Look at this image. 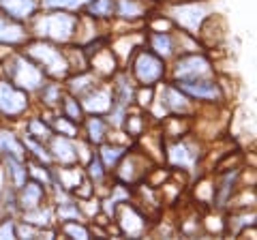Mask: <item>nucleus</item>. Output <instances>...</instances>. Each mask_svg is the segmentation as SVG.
<instances>
[{
    "instance_id": "obj_4",
    "label": "nucleus",
    "mask_w": 257,
    "mask_h": 240,
    "mask_svg": "<svg viewBox=\"0 0 257 240\" xmlns=\"http://www.w3.org/2000/svg\"><path fill=\"white\" fill-rule=\"evenodd\" d=\"M0 75L13 82L18 88L35 94L45 84V73L22 50H11L0 62Z\"/></svg>"
},
{
    "instance_id": "obj_28",
    "label": "nucleus",
    "mask_w": 257,
    "mask_h": 240,
    "mask_svg": "<svg viewBox=\"0 0 257 240\" xmlns=\"http://www.w3.org/2000/svg\"><path fill=\"white\" fill-rule=\"evenodd\" d=\"M3 155H11L15 159H22V161L28 159L26 148H24V144H22V138L15 131L7 129V127H0V157Z\"/></svg>"
},
{
    "instance_id": "obj_20",
    "label": "nucleus",
    "mask_w": 257,
    "mask_h": 240,
    "mask_svg": "<svg viewBox=\"0 0 257 240\" xmlns=\"http://www.w3.org/2000/svg\"><path fill=\"white\" fill-rule=\"evenodd\" d=\"M41 11L39 0H0V15L22 24H28Z\"/></svg>"
},
{
    "instance_id": "obj_11",
    "label": "nucleus",
    "mask_w": 257,
    "mask_h": 240,
    "mask_svg": "<svg viewBox=\"0 0 257 240\" xmlns=\"http://www.w3.org/2000/svg\"><path fill=\"white\" fill-rule=\"evenodd\" d=\"M180 90L191 97L195 103H202V105H223L227 97H225L223 84L219 82V77H197V79H178L174 82Z\"/></svg>"
},
{
    "instance_id": "obj_26",
    "label": "nucleus",
    "mask_w": 257,
    "mask_h": 240,
    "mask_svg": "<svg viewBox=\"0 0 257 240\" xmlns=\"http://www.w3.org/2000/svg\"><path fill=\"white\" fill-rule=\"evenodd\" d=\"M229 214L225 217V229L229 231V234H244L248 227L255 225V208H229Z\"/></svg>"
},
{
    "instance_id": "obj_2",
    "label": "nucleus",
    "mask_w": 257,
    "mask_h": 240,
    "mask_svg": "<svg viewBox=\"0 0 257 240\" xmlns=\"http://www.w3.org/2000/svg\"><path fill=\"white\" fill-rule=\"evenodd\" d=\"M20 50L43 71L47 79H60L62 82L71 73L67 56H64V47L58 43H52L47 39L30 37Z\"/></svg>"
},
{
    "instance_id": "obj_9",
    "label": "nucleus",
    "mask_w": 257,
    "mask_h": 240,
    "mask_svg": "<svg viewBox=\"0 0 257 240\" xmlns=\"http://www.w3.org/2000/svg\"><path fill=\"white\" fill-rule=\"evenodd\" d=\"M32 109V94L18 88L13 82L0 75V118L7 123H15L30 114Z\"/></svg>"
},
{
    "instance_id": "obj_22",
    "label": "nucleus",
    "mask_w": 257,
    "mask_h": 240,
    "mask_svg": "<svg viewBox=\"0 0 257 240\" xmlns=\"http://www.w3.org/2000/svg\"><path fill=\"white\" fill-rule=\"evenodd\" d=\"M88 69L101 79H109L120 69V62L116 58V54L111 52V47L105 45L101 50H96L92 56H88Z\"/></svg>"
},
{
    "instance_id": "obj_3",
    "label": "nucleus",
    "mask_w": 257,
    "mask_h": 240,
    "mask_svg": "<svg viewBox=\"0 0 257 240\" xmlns=\"http://www.w3.org/2000/svg\"><path fill=\"white\" fill-rule=\"evenodd\" d=\"M204 142L193 133L176 140H163V161L174 172L193 174L204 159Z\"/></svg>"
},
{
    "instance_id": "obj_24",
    "label": "nucleus",
    "mask_w": 257,
    "mask_h": 240,
    "mask_svg": "<svg viewBox=\"0 0 257 240\" xmlns=\"http://www.w3.org/2000/svg\"><path fill=\"white\" fill-rule=\"evenodd\" d=\"M64 84L60 79H45V84L35 92L39 107H43L45 111H56L60 107V101L64 97Z\"/></svg>"
},
{
    "instance_id": "obj_31",
    "label": "nucleus",
    "mask_w": 257,
    "mask_h": 240,
    "mask_svg": "<svg viewBox=\"0 0 257 240\" xmlns=\"http://www.w3.org/2000/svg\"><path fill=\"white\" fill-rule=\"evenodd\" d=\"M0 161H3L5 167H7V176H9V182H11L13 189H20L24 182L28 180L26 161H22V159H15L11 155H3V157H0Z\"/></svg>"
},
{
    "instance_id": "obj_35",
    "label": "nucleus",
    "mask_w": 257,
    "mask_h": 240,
    "mask_svg": "<svg viewBox=\"0 0 257 240\" xmlns=\"http://www.w3.org/2000/svg\"><path fill=\"white\" fill-rule=\"evenodd\" d=\"M47 120H50V125H52V131H54V133L67 135V138H79V125L73 123L71 118L62 116L58 109L52 111V116L47 118Z\"/></svg>"
},
{
    "instance_id": "obj_16",
    "label": "nucleus",
    "mask_w": 257,
    "mask_h": 240,
    "mask_svg": "<svg viewBox=\"0 0 257 240\" xmlns=\"http://www.w3.org/2000/svg\"><path fill=\"white\" fill-rule=\"evenodd\" d=\"M47 150H50L52 163L54 165H75L77 163V150H75V138H67V135L54 133L50 140L45 142Z\"/></svg>"
},
{
    "instance_id": "obj_37",
    "label": "nucleus",
    "mask_w": 257,
    "mask_h": 240,
    "mask_svg": "<svg viewBox=\"0 0 257 240\" xmlns=\"http://www.w3.org/2000/svg\"><path fill=\"white\" fill-rule=\"evenodd\" d=\"M90 0H39L41 9H62L71 13H79Z\"/></svg>"
},
{
    "instance_id": "obj_1",
    "label": "nucleus",
    "mask_w": 257,
    "mask_h": 240,
    "mask_svg": "<svg viewBox=\"0 0 257 240\" xmlns=\"http://www.w3.org/2000/svg\"><path fill=\"white\" fill-rule=\"evenodd\" d=\"M75 28H77V13L62 9H41L28 22L30 37L47 39V41L58 45L73 43Z\"/></svg>"
},
{
    "instance_id": "obj_36",
    "label": "nucleus",
    "mask_w": 257,
    "mask_h": 240,
    "mask_svg": "<svg viewBox=\"0 0 257 240\" xmlns=\"http://www.w3.org/2000/svg\"><path fill=\"white\" fill-rule=\"evenodd\" d=\"M58 111H60L62 116L71 118V120H73V123H77V125L82 123L84 116H86V111H84V107H82V103H79V99L73 97V94H69V92H64Z\"/></svg>"
},
{
    "instance_id": "obj_30",
    "label": "nucleus",
    "mask_w": 257,
    "mask_h": 240,
    "mask_svg": "<svg viewBox=\"0 0 257 240\" xmlns=\"http://www.w3.org/2000/svg\"><path fill=\"white\" fill-rule=\"evenodd\" d=\"M84 174H86V178L92 182V187L94 191L99 189V187H107V182L111 178V174L105 165H103V161L99 159V155H96V150H94V155L88 159V163L84 165Z\"/></svg>"
},
{
    "instance_id": "obj_7",
    "label": "nucleus",
    "mask_w": 257,
    "mask_h": 240,
    "mask_svg": "<svg viewBox=\"0 0 257 240\" xmlns=\"http://www.w3.org/2000/svg\"><path fill=\"white\" fill-rule=\"evenodd\" d=\"M216 75L214 62L206 54V50L189 52V54H178L172 58V65L167 62V77L172 82L178 79H197V77H212Z\"/></svg>"
},
{
    "instance_id": "obj_23",
    "label": "nucleus",
    "mask_w": 257,
    "mask_h": 240,
    "mask_svg": "<svg viewBox=\"0 0 257 240\" xmlns=\"http://www.w3.org/2000/svg\"><path fill=\"white\" fill-rule=\"evenodd\" d=\"M99 82H101V77L94 75L90 69L77 71V73H69L67 77L62 79L64 90H67L69 94H73V97H77V99H82L86 92H90Z\"/></svg>"
},
{
    "instance_id": "obj_5",
    "label": "nucleus",
    "mask_w": 257,
    "mask_h": 240,
    "mask_svg": "<svg viewBox=\"0 0 257 240\" xmlns=\"http://www.w3.org/2000/svg\"><path fill=\"white\" fill-rule=\"evenodd\" d=\"M122 69L131 73L138 86H157L167 79V60L150 52L146 45H140Z\"/></svg>"
},
{
    "instance_id": "obj_15",
    "label": "nucleus",
    "mask_w": 257,
    "mask_h": 240,
    "mask_svg": "<svg viewBox=\"0 0 257 240\" xmlns=\"http://www.w3.org/2000/svg\"><path fill=\"white\" fill-rule=\"evenodd\" d=\"M152 7L146 0H114V20L122 24H142L146 22Z\"/></svg>"
},
{
    "instance_id": "obj_17",
    "label": "nucleus",
    "mask_w": 257,
    "mask_h": 240,
    "mask_svg": "<svg viewBox=\"0 0 257 240\" xmlns=\"http://www.w3.org/2000/svg\"><path fill=\"white\" fill-rule=\"evenodd\" d=\"M18 191V206H20V212L24 210H30V208H37L45 202H50V187H45L43 182L39 180H32L28 178Z\"/></svg>"
},
{
    "instance_id": "obj_38",
    "label": "nucleus",
    "mask_w": 257,
    "mask_h": 240,
    "mask_svg": "<svg viewBox=\"0 0 257 240\" xmlns=\"http://www.w3.org/2000/svg\"><path fill=\"white\" fill-rule=\"evenodd\" d=\"M155 90H157V86H138L135 88L133 105L140 107L142 111H148V107L152 105V101H155Z\"/></svg>"
},
{
    "instance_id": "obj_12",
    "label": "nucleus",
    "mask_w": 257,
    "mask_h": 240,
    "mask_svg": "<svg viewBox=\"0 0 257 240\" xmlns=\"http://www.w3.org/2000/svg\"><path fill=\"white\" fill-rule=\"evenodd\" d=\"M114 221L120 229V236H128V238H142L144 234H148L152 223L148 214L140 206H135L131 199L118 206Z\"/></svg>"
},
{
    "instance_id": "obj_14",
    "label": "nucleus",
    "mask_w": 257,
    "mask_h": 240,
    "mask_svg": "<svg viewBox=\"0 0 257 240\" xmlns=\"http://www.w3.org/2000/svg\"><path fill=\"white\" fill-rule=\"evenodd\" d=\"M82 107L86 114H96V116H105L114 105V92H111L109 79H101L90 92H86L82 99Z\"/></svg>"
},
{
    "instance_id": "obj_19",
    "label": "nucleus",
    "mask_w": 257,
    "mask_h": 240,
    "mask_svg": "<svg viewBox=\"0 0 257 240\" xmlns=\"http://www.w3.org/2000/svg\"><path fill=\"white\" fill-rule=\"evenodd\" d=\"M28 39H30L28 24H22V22H15V20L0 15V45L20 50Z\"/></svg>"
},
{
    "instance_id": "obj_8",
    "label": "nucleus",
    "mask_w": 257,
    "mask_h": 240,
    "mask_svg": "<svg viewBox=\"0 0 257 240\" xmlns=\"http://www.w3.org/2000/svg\"><path fill=\"white\" fill-rule=\"evenodd\" d=\"M155 167L152 157H148L144 150L140 148V144H131V148L126 150V155L120 159V163L111 170V178L118 182H124L128 187H135L140 182L146 180L148 172Z\"/></svg>"
},
{
    "instance_id": "obj_42",
    "label": "nucleus",
    "mask_w": 257,
    "mask_h": 240,
    "mask_svg": "<svg viewBox=\"0 0 257 240\" xmlns=\"http://www.w3.org/2000/svg\"><path fill=\"white\" fill-rule=\"evenodd\" d=\"M146 3H157V5H163V3H167V0H146Z\"/></svg>"
},
{
    "instance_id": "obj_34",
    "label": "nucleus",
    "mask_w": 257,
    "mask_h": 240,
    "mask_svg": "<svg viewBox=\"0 0 257 240\" xmlns=\"http://www.w3.org/2000/svg\"><path fill=\"white\" fill-rule=\"evenodd\" d=\"M22 144H24V148H26L28 159H35V161L43 163V165H54L52 163V157H50V150H47V146H45V142H39L35 138H28V135H24Z\"/></svg>"
},
{
    "instance_id": "obj_27",
    "label": "nucleus",
    "mask_w": 257,
    "mask_h": 240,
    "mask_svg": "<svg viewBox=\"0 0 257 240\" xmlns=\"http://www.w3.org/2000/svg\"><path fill=\"white\" fill-rule=\"evenodd\" d=\"M20 214H22V221H26V223H30V225H35V227H41V229L56 227V217H54L52 202H45L41 206L30 208V210H24Z\"/></svg>"
},
{
    "instance_id": "obj_13",
    "label": "nucleus",
    "mask_w": 257,
    "mask_h": 240,
    "mask_svg": "<svg viewBox=\"0 0 257 240\" xmlns=\"http://www.w3.org/2000/svg\"><path fill=\"white\" fill-rule=\"evenodd\" d=\"M240 176H242V167H227V170H219V178L214 182L212 191V208L214 210H225L229 204V199L234 197V193L240 187Z\"/></svg>"
},
{
    "instance_id": "obj_40",
    "label": "nucleus",
    "mask_w": 257,
    "mask_h": 240,
    "mask_svg": "<svg viewBox=\"0 0 257 240\" xmlns=\"http://www.w3.org/2000/svg\"><path fill=\"white\" fill-rule=\"evenodd\" d=\"M79 208H82V214L86 221H92L96 214L101 212V197L99 195H90V197H84V199H77Z\"/></svg>"
},
{
    "instance_id": "obj_25",
    "label": "nucleus",
    "mask_w": 257,
    "mask_h": 240,
    "mask_svg": "<svg viewBox=\"0 0 257 240\" xmlns=\"http://www.w3.org/2000/svg\"><path fill=\"white\" fill-rule=\"evenodd\" d=\"M131 148V144H126V142H118V140H107V142H103L99 144L94 150H96V155H99V159L103 161V165L109 170H111L120 163V159H122L126 155V150Z\"/></svg>"
},
{
    "instance_id": "obj_10",
    "label": "nucleus",
    "mask_w": 257,
    "mask_h": 240,
    "mask_svg": "<svg viewBox=\"0 0 257 240\" xmlns=\"http://www.w3.org/2000/svg\"><path fill=\"white\" fill-rule=\"evenodd\" d=\"M155 99L159 101V105L163 107V111L167 116L193 118L197 114V107H199V103H195L191 97H187L172 79H163L161 84H157Z\"/></svg>"
},
{
    "instance_id": "obj_21",
    "label": "nucleus",
    "mask_w": 257,
    "mask_h": 240,
    "mask_svg": "<svg viewBox=\"0 0 257 240\" xmlns=\"http://www.w3.org/2000/svg\"><path fill=\"white\" fill-rule=\"evenodd\" d=\"M144 45L150 52H155L163 60L170 62L176 56V41H174V30H148Z\"/></svg>"
},
{
    "instance_id": "obj_29",
    "label": "nucleus",
    "mask_w": 257,
    "mask_h": 240,
    "mask_svg": "<svg viewBox=\"0 0 257 240\" xmlns=\"http://www.w3.org/2000/svg\"><path fill=\"white\" fill-rule=\"evenodd\" d=\"M24 135L35 138L39 142H47L54 135V131H52V125L47 118L39 116V114H28L24 118Z\"/></svg>"
},
{
    "instance_id": "obj_33",
    "label": "nucleus",
    "mask_w": 257,
    "mask_h": 240,
    "mask_svg": "<svg viewBox=\"0 0 257 240\" xmlns=\"http://www.w3.org/2000/svg\"><path fill=\"white\" fill-rule=\"evenodd\" d=\"M58 234L67 236V238H77V240H88L92 236L90 231V225H88L86 221H79V219H71V221H60L58 225Z\"/></svg>"
},
{
    "instance_id": "obj_18",
    "label": "nucleus",
    "mask_w": 257,
    "mask_h": 240,
    "mask_svg": "<svg viewBox=\"0 0 257 240\" xmlns=\"http://www.w3.org/2000/svg\"><path fill=\"white\" fill-rule=\"evenodd\" d=\"M109 133H111V127L105 120V116H96V114H86L84 120L79 123V135L88 142L92 144L96 148L99 144L107 142L109 140Z\"/></svg>"
},
{
    "instance_id": "obj_41",
    "label": "nucleus",
    "mask_w": 257,
    "mask_h": 240,
    "mask_svg": "<svg viewBox=\"0 0 257 240\" xmlns=\"http://www.w3.org/2000/svg\"><path fill=\"white\" fill-rule=\"evenodd\" d=\"M18 238V219L5 214L0 219V240H15Z\"/></svg>"
},
{
    "instance_id": "obj_32",
    "label": "nucleus",
    "mask_w": 257,
    "mask_h": 240,
    "mask_svg": "<svg viewBox=\"0 0 257 240\" xmlns=\"http://www.w3.org/2000/svg\"><path fill=\"white\" fill-rule=\"evenodd\" d=\"M82 13H86L88 18H92L96 22H111L114 20V0H90Z\"/></svg>"
},
{
    "instance_id": "obj_39",
    "label": "nucleus",
    "mask_w": 257,
    "mask_h": 240,
    "mask_svg": "<svg viewBox=\"0 0 257 240\" xmlns=\"http://www.w3.org/2000/svg\"><path fill=\"white\" fill-rule=\"evenodd\" d=\"M212 191H214V182L202 178L195 182V199L197 204H204V206H212Z\"/></svg>"
},
{
    "instance_id": "obj_6",
    "label": "nucleus",
    "mask_w": 257,
    "mask_h": 240,
    "mask_svg": "<svg viewBox=\"0 0 257 240\" xmlns=\"http://www.w3.org/2000/svg\"><path fill=\"white\" fill-rule=\"evenodd\" d=\"M165 15L172 20L174 28L184 30L195 37L202 22L210 15V5L206 0H167Z\"/></svg>"
}]
</instances>
